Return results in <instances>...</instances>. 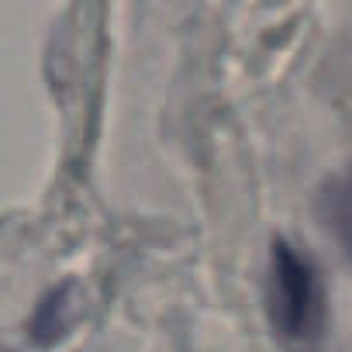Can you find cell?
<instances>
[{"label":"cell","mask_w":352,"mask_h":352,"mask_svg":"<svg viewBox=\"0 0 352 352\" xmlns=\"http://www.w3.org/2000/svg\"><path fill=\"white\" fill-rule=\"evenodd\" d=\"M321 314V290L311 263L297 256L287 242H273L270 263V318L276 331L300 338L318 324Z\"/></svg>","instance_id":"6da1fadb"},{"label":"cell","mask_w":352,"mask_h":352,"mask_svg":"<svg viewBox=\"0 0 352 352\" xmlns=\"http://www.w3.org/2000/svg\"><path fill=\"white\" fill-rule=\"evenodd\" d=\"M318 211H321L324 228L338 239V245L352 259V173H342L324 184Z\"/></svg>","instance_id":"7a4b0ae2"},{"label":"cell","mask_w":352,"mask_h":352,"mask_svg":"<svg viewBox=\"0 0 352 352\" xmlns=\"http://www.w3.org/2000/svg\"><path fill=\"white\" fill-rule=\"evenodd\" d=\"M66 324H69V287H59V290H56L52 297H45V304L38 307L32 331H35V338H38L42 345H49V342H56V338L66 331Z\"/></svg>","instance_id":"3957f363"}]
</instances>
